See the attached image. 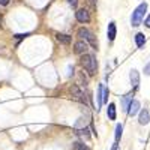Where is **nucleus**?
<instances>
[{"mask_svg":"<svg viewBox=\"0 0 150 150\" xmlns=\"http://www.w3.org/2000/svg\"><path fill=\"white\" fill-rule=\"evenodd\" d=\"M89 2H90V5H92V6H95V0H89Z\"/></svg>","mask_w":150,"mask_h":150,"instance_id":"b1692460","label":"nucleus"},{"mask_svg":"<svg viewBox=\"0 0 150 150\" xmlns=\"http://www.w3.org/2000/svg\"><path fill=\"white\" fill-rule=\"evenodd\" d=\"M140 108H141V104H140V101H137V99H134V101L129 104V108H128V114L131 116V117H134L137 112L140 111Z\"/></svg>","mask_w":150,"mask_h":150,"instance_id":"0eeeda50","label":"nucleus"},{"mask_svg":"<svg viewBox=\"0 0 150 150\" xmlns=\"http://www.w3.org/2000/svg\"><path fill=\"white\" fill-rule=\"evenodd\" d=\"M138 122H140V125H147V123L150 122V114H149V111H147L146 108L140 111V117H138Z\"/></svg>","mask_w":150,"mask_h":150,"instance_id":"9b49d317","label":"nucleus"},{"mask_svg":"<svg viewBox=\"0 0 150 150\" xmlns=\"http://www.w3.org/2000/svg\"><path fill=\"white\" fill-rule=\"evenodd\" d=\"M89 50V44H87L86 41H78V42H75L74 45V53L75 54H86V51Z\"/></svg>","mask_w":150,"mask_h":150,"instance_id":"39448f33","label":"nucleus"},{"mask_svg":"<svg viewBox=\"0 0 150 150\" xmlns=\"http://www.w3.org/2000/svg\"><path fill=\"white\" fill-rule=\"evenodd\" d=\"M108 96H110V90L104 86V90H102V104H107L108 102Z\"/></svg>","mask_w":150,"mask_h":150,"instance_id":"dca6fc26","label":"nucleus"},{"mask_svg":"<svg viewBox=\"0 0 150 150\" xmlns=\"http://www.w3.org/2000/svg\"><path fill=\"white\" fill-rule=\"evenodd\" d=\"M144 24H146V27H149V29H150V15L144 20Z\"/></svg>","mask_w":150,"mask_h":150,"instance_id":"4be33fe9","label":"nucleus"},{"mask_svg":"<svg viewBox=\"0 0 150 150\" xmlns=\"http://www.w3.org/2000/svg\"><path fill=\"white\" fill-rule=\"evenodd\" d=\"M146 12H147V3L146 2L135 8V11L132 12V17H131V24L134 27H137V26H140V24H141V21L144 20Z\"/></svg>","mask_w":150,"mask_h":150,"instance_id":"f03ea898","label":"nucleus"},{"mask_svg":"<svg viewBox=\"0 0 150 150\" xmlns=\"http://www.w3.org/2000/svg\"><path fill=\"white\" fill-rule=\"evenodd\" d=\"M107 114L110 120H116V105L114 104H110L107 108Z\"/></svg>","mask_w":150,"mask_h":150,"instance_id":"4468645a","label":"nucleus"},{"mask_svg":"<svg viewBox=\"0 0 150 150\" xmlns=\"http://www.w3.org/2000/svg\"><path fill=\"white\" fill-rule=\"evenodd\" d=\"M122 131H123V126L119 123L117 126H116V143L120 140V137H122Z\"/></svg>","mask_w":150,"mask_h":150,"instance_id":"f3484780","label":"nucleus"},{"mask_svg":"<svg viewBox=\"0 0 150 150\" xmlns=\"http://www.w3.org/2000/svg\"><path fill=\"white\" fill-rule=\"evenodd\" d=\"M135 44H137V47H138V48H141L146 44V38H144L143 33H137L135 35Z\"/></svg>","mask_w":150,"mask_h":150,"instance_id":"2eb2a0df","label":"nucleus"},{"mask_svg":"<svg viewBox=\"0 0 150 150\" xmlns=\"http://www.w3.org/2000/svg\"><path fill=\"white\" fill-rule=\"evenodd\" d=\"M9 3V0H0V5H2V6H6Z\"/></svg>","mask_w":150,"mask_h":150,"instance_id":"5701e85b","label":"nucleus"},{"mask_svg":"<svg viewBox=\"0 0 150 150\" xmlns=\"http://www.w3.org/2000/svg\"><path fill=\"white\" fill-rule=\"evenodd\" d=\"M102 90H104V84H99L98 86V93H96V102H98V108L96 110H99L101 105H102Z\"/></svg>","mask_w":150,"mask_h":150,"instance_id":"ddd939ff","label":"nucleus"},{"mask_svg":"<svg viewBox=\"0 0 150 150\" xmlns=\"http://www.w3.org/2000/svg\"><path fill=\"white\" fill-rule=\"evenodd\" d=\"M75 17H77V20L80 23H89L90 21V14L87 9H78L75 12Z\"/></svg>","mask_w":150,"mask_h":150,"instance_id":"423d86ee","label":"nucleus"},{"mask_svg":"<svg viewBox=\"0 0 150 150\" xmlns=\"http://www.w3.org/2000/svg\"><path fill=\"white\" fill-rule=\"evenodd\" d=\"M66 2H68L69 5H72V6L75 8V6H77V3H78V0H66Z\"/></svg>","mask_w":150,"mask_h":150,"instance_id":"412c9836","label":"nucleus"},{"mask_svg":"<svg viewBox=\"0 0 150 150\" xmlns=\"http://www.w3.org/2000/svg\"><path fill=\"white\" fill-rule=\"evenodd\" d=\"M77 35L81 38L83 41H86L87 44H90L93 48H98V42H96V39H95V36H93V33L90 32V30H87V29H84V27H81V29H78V32H77Z\"/></svg>","mask_w":150,"mask_h":150,"instance_id":"7ed1b4c3","label":"nucleus"},{"mask_svg":"<svg viewBox=\"0 0 150 150\" xmlns=\"http://www.w3.org/2000/svg\"><path fill=\"white\" fill-rule=\"evenodd\" d=\"M74 150H89L84 144H81V143H75V146H74Z\"/></svg>","mask_w":150,"mask_h":150,"instance_id":"6ab92c4d","label":"nucleus"},{"mask_svg":"<svg viewBox=\"0 0 150 150\" xmlns=\"http://www.w3.org/2000/svg\"><path fill=\"white\" fill-rule=\"evenodd\" d=\"M134 101L132 99V93H129V95H125L123 98H122V107H123V110L125 111H128V108H129V104Z\"/></svg>","mask_w":150,"mask_h":150,"instance_id":"f8f14e48","label":"nucleus"},{"mask_svg":"<svg viewBox=\"0 0 150 150\" xmlns=\"http://www.w3.org/2000/svg\"><path fill=\"white\" fill-rule=\"evenodd\" d=\"M144 74H146V75H150V63H147V65L144 66Z\"/></svg>","mask_w":150,"mask_h":150,"instance_id":"aec40b11","label":"nucleus"},{"mask_svg":"<svg viewBox=\"0 0 150 150\" xmlns=\"http://www.w3.org/2000/svg\"><path fill=\"white\" fill-rule=\"evenodd\" d=\"M78 135H80V137H83L84 140H89V134H87V129H86V128H84V129H80Z\"/></svg>","mask_w":150,"mask_h":150,"instance_id":"a211bd4d","label":"nucleus"},{"mask_svg":"<svg viewBox=\"0 0 150 150\" xmlns=\"http://www.w3.org/2000/svg\"><path fill=\"white\" fill-rule=\"evenodd\" d=\"M56 39L60 42V44H63V45H69L71 41H72V38L69 35H63V33H56Z\"/></svg>","mask_w":150,"mask_h":150,"instance_id":"9d476101","label":"nucleus"},{"mask_svg":"<svg viewBox=\"0 0 150 150\" xmlns=\"http://www.w3.org/2000/svg\"><path fill=\"white\" fill-rule=\"evenodd\" d=\"M129 78H131V84L137 89V87H138V84H140V74H138V71L132 69L131 74H129Z\"/></svg>","mask_w":150,"mask_h":150,"instance_id":"1a4fd4ad","label":"nucleus"},{"mask_svg":"<svg viewBox=\"0 0 150 150\" xmlns=\"http://www.w3.org/2000/svg\"><path fill=\"white\" fill-rule=\"evenodd\" d=\"M117 35V29H116V23H110L108 24V30H107V36L110 41H114Z\"/></svg>","mask_w":150,"mask_h":150,"instance_id":"6e6552de","label":"nucleus"},{"mask_svg":"<svg viewBox=\"0 0 150 150\" xmlns=\"http://www.w3.org/2000/svg\"><path fill=\"white\" fill-rule=\"evenodd\" d=\"M81 66L89 72V75H95L98 69V62L93 54H83L81 57Z\"/></svg>","mask_w":150,"mask_h":150,"instance_id":"f257e3e1","label":"nucleus"},{"mask_svg":"<svg viewBox=\"0 0 150 150\" xmlns=\"http://www.w3.org/2000/svg\"><path fill=\"white\" fill-rule=\"evenodd\" d=\"M69 92H71V95H72V98L75 99V101H80V102H84V101H86V96H84L83 90L80 89L77 84H72L71 89H69Z\"/></svg>","mask_w":150,"mask_h":150,"instance_id":"20e7f679","label":"nucleus"}]
</instances>
